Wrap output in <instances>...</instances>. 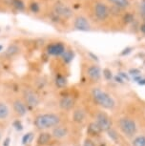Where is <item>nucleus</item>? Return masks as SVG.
I'll list each match as a JSON object with an SVG mask.
<instances>
[{
    "mask_svg": "<svg viewBox=\"0 0 145 146\" xmlns=\"http://www.w3.org/2000/svg\"><path fill=\"white\" fill-rule=\"evenodd\" d=\"M89 131L90 132H92L93 134L95 135V134H97V133H99V132H101V130L99 128H98V126L97 125V123L95 122H93L90 124L89 126Z\"/></svg>",
    "mask_w": 145,
    "mask_h": 146,
    "instance_id": "4be33fe9",
    "label": "nucleus"
},
{
    "mask_svg": "<svg viewBox=\"0 0 145 146\" xmlns=\"http://www.w3.org/2000/svg\"><path fill=\"white\" fill-rule=\"evenodd\" d=\"M132 146H145V136H138L133 139Z\"/></svg>",
    "mask_w": 145,
    "mask_h": 146,
    "instance_id": "6ab92c4d",
    "label": "nucleus"
},
{
    "mask_svg": "<svg viewBox=\"0 0 145 146\" xmlns=\"http://www.w3.org/2000/svg\"><path fill=\"white\" fill-rule=\"evenodd\" d=\"M56 86L59 88H63L67 85V79L62 76H58L56 79Z\"/></svg>",
    "mask_w": 145,
    "mask_h": 146,
    "instance_id": "aec40b11",
    "label": "nucleus"
},
{
    "mask_svg": "<svg viewBox=\"0 0 145 146\" xmlns=\"http://www.w3.org/2000/svg\"><path fill=\"white\" fill-rule=\"evenodd\" d=\"M10 109L6 103L0 102V119H6L9 117Z\"/></svg>",
    "mask_w": 145,
    "mask_h": 146,
    "instance_id": "a211bd4d",
    "label": "nucleus"
},
{
    "mask_svg": "<svg viewBox=\"0 0 145 146\" xmlns=\"http://www.w3.org/2000/svg\"><path fill=\"white\" fill-rule=\"evenodd\" d=\"M61 118L57 114L54 113H46L37 115L34 120L35 126L40 130H47V129L54 128L60 124Z\"/></svg>",
    "mask_w": 145,
    "mask_h": 146,
    "instance_id": "7ed1b4c3",
    "label": "nucleus"
},
{
    "mask_svg": "<svg viewBox=\"0 0 145 146\" xmlns=\"http://www.w3.org/2000/svg\"><path fill=\"white\" fill-rule=\"evenodd\" d=\"M72 26L73 29L78 31H91L94 26L86 17V15L81 12H76L72 21Z\"/></svg>",
    "mask_w": 145,
    "mask_h": 146,
    "instance_id": "0eeeda50",
    "label": "nucleus"
},
{
    "mask_svg": "<svg viewBox=\"0 0 145 146\" xmlns=\"http://www.w3.org/2000/svg\"><path fill=\"white\" fill-rule=\"evenodd\" d=\"M86 114L85 111L81 108H76L75 109V111L73 113V119L76 123H82L85 120Z\"/></svg>",
    "mask_w": 145,
    "mask_h": 146,
    "instance_id": "dca6fc26",
    "label": "nucleus"
},
{
    "mask_svg": "<svg viewBox=\"0 0 145 146\" xmlns=\"http://www.w3.org/2000/svg\"><path fill=\"white\" fill-rule=\"evenodd\" d=\"M95 122L101 131H109L112 129V119L104 112H97L95 117Z\"/></svg>",
    "mask_w": 145,
    "mask_h": 146,
    "instance_id": "6e6552de",
    "label": "nucleus"
},
{
    "mask_svg": "<svg viewBox=\"0 0 145 146\" xmlns=\"http://www.w3.org/2000/svg\"><path fill=\"white\" fill-rule=\"evenodd\" d=\"M13 110H15V112L18 115H26V113H27V107H26V103L25 102L21 101L20 100H16L13 101Z\"/></svg>",
    "mask_w": 145,
    "mask_h": 146,
    "instance_id": "2eb2a0df",
    "label": "nucleus"
},
{
    "mask_svg": "<svg viewBox=\"0 0 145 146\" xmlns=\"http://www.w3.org/2000/svg\"><path fill=\"white\" fill-rule=\"evenodd\" d=\"M9 10V4L7 3L6 0H0V13L7 12Z\"/></svg>",
    "mask_w": 145,
    "mask_h": 146,
    "instance_id": "5701e85b",
    "label": "nucleus"
},
{
    "mask_svg": "<svg viewBox=\"0 0 145 146\" xmlns=\"http://www.w3.org/2000/svg\"><path fill=\"white\" fill-rule=\"evenodd\" d=\"M23 98L25 100V103L28 106L31 107H36L39 104V96L37 94L32 91V89H25L23 92Z\"/></svg>",
    "mask_w": 145,
    "mask_h": 146,
    "instance_id": "1a4fd4ad",
    "label": "nucleus"
},
{
    "mask_svg": "<svg viewBox=\"0 0 145 146\" xmlns=\"http://www.w3.org/2000/svg\"><path fill=\"white\" fill-rule=\"evenodd\" d=\"M133 15L141 22H145V0H134Z\"/></svg>",
    "mask_w": 145,
    "mask_h": 146,
    "instance_id": "9d476101",
    "label": "nucleus"
},
{
    "mask_svg": "<svg viewBox=\"0 0 145 146\" xmlns=\"http://www.w3.org/2000/svg\"><path fill=\"white\" fill-rule=\"evenodd\" d=\"M80 12L86 15L94 27L107 28L117 23L126 15L119 13L105 0H81Z\"/></svg>",
    "mask_w": 145,
    "mask_h": 146,
    "instance_id": "f257e3e1",
    "label": "nucleus"
},
{
    "mask_svg": "<svg viewBox=\"0 0 145 146\" xmlns=\"http://www.w3.org/2000/svg\"><path fill=\"white\" fill-rule=\"evenodd\" d=\"M83 146H95V144L91 139H86L85 140H84Z\"/></svg>",
    "mask_w": 145,
    "mask_h": 146,
    "instance_id": "b1692460",
    "label": "nucleus"
},
{
    "mask_svg": "<svg viewBox=\"0 0 145 146\" xmlns=\"http://www.w3.org/2000/svg\"><path fill=\"white\" fill-rule=\"evenodd\" d=\"M68 135H69L68 128L65 125H61V124H58L56 127H54L53 132H52V136L56 139H63Z\"/></svg>",
    "mask_w": 145,
    "mask_h": 146,
    "instance_id": "f8f14e48",
    "label": "nucleus"
},
{
    "mask_svg": "<svg viewBox=\"0 0 145 146\" xmlns=\"http://www.w3.org/2000/svg\"><path fill=\"white\" fill-rule=\"evenodd\" d=\"M31 137V134H27L26 136L23 137V143H24V144H26V143L29 141V137Z\"/></svg>",
    "mask_w": 145,
    "mask_h": 146,
    "instance_id": "393cba45",
    "label": "nucleus"
},
{
    "mask_svg": "<svg viewBox=\"0 0 145 146\" xmlns=\"http://www.w3.org/2000/svg\"><path fill=\"white\" fill-rule=\"evenodd\" d=\"M0 66H1V65H0Z\"/></svg>",
    "mask_w": 145,
    "mask_h": 146,
    "instance_id": "cd10ccee",
    "label": "nucleus"
},
{
    "mask_svg": "<svg viewBox=\"0 0 145 146\" xmlns=\"http://www.w3.org/2000/svg\"><path fill=\"white\" fill-rule=\"evenodd\" d=\"M117 13L121 15H133L134 0H105Z\"/></svg>",
    "mask_w": 145,
    "mask_h": 146,
    "instance_id": "39448f33",
    "label": "nucleus"
},
{
    "mask_svg": "<svg viewBox=\"0 0 145 146\" xmlns=\"http://www.w3.org/2000/svg\"><path fill=\"white\" fill-rule=\"evenodd\" d=\"M117 124H119V130L126 137H133L136 136V131H138V127H136V121L134 120L133 118L128 117H121V118H119Z\"/></svg>",
    "mask_w": 145,
    "mask_h": 146,
    "instance_id": "423d86ee",
    "label": "nucleus"
},
{
    "mask_svg": "<svg viewBox=\"0 0 145 146\" xmlns=\"http://www.w3.org/2000/svg\"><path fill=\"white\" fill-rule=\"evenodd\" d=\"M0 139H1V133H0Z\"/></svg>",
    "mask_w": 145,
    "mask_h": 146,
    "instance_id": "bb28decb",
    "label": "nucleus"
},
{
    "mask_svg": "<svg viewBox=\"0 0 145 146\" xmlns=\"http://www.w3.org/2000/svg\"><path fill=\"white\" fill-rule=\"evenodd\" d=\"M16 53H18V47L15 45L10 46L6 51V54L8 56H12L13 54H15Z\"/></svg>",
    "mask_w": 145,
    "mask_h": 146,
    "instance_id": "412c9836",
    "label": "nucleus"
},
{
    "mask_svg": "<svg viewBox=\"0 0 145 146\" xmlns=\"http://www.w3.org/2000/svg\"><path fill=\"white\" fill-rule=\"evenodd\" d=\"M75 106V100L71 96H66L60 98L59 100V107L62 110H71L73 109V107Z\"/></svg>",
    "mask_w": 145,
    "mask_h": 146,
    "instance_id": "ddd939ff",
    "label": "nucleus"
},
{
    "mask_svg": "<svg viewBox=\"0 0 145 146\" xmlns=\"http://www.w3.org/2000/svg\"><path fill=\"white\" fill-rule=\"evenodd\" d=\"M52 134L47 133V132H43L41 133L37 137V142L39 145H46L48 143H50V141L52 140Z\"/></svg>",
    "mask_w": 145,
    "mask_h": 146,
    "instance_id": "f3484780",
    "label": "nucleus"
},
{
    "mask_svg": "<svg viewBox=\"0 0 145 146\" xmlns=\"http://www.w3.org/2000/svg\"><path fill=\"white\" fill-rule=\"evenodd\" d=\"M92 98L95 103L104 109L113 110L116 107V101L114 98L100 88H94L92 90Z\"/></svg>",
    "mask_w": 145,
    "mask_h": 146,
    "instance_id": "20e7f679",
    "label": "nucleus"
},
{
    "mask_svg": "<svg viewBox=\"0 0 145 146\" xmlns=\"http://www.w3.org/2000/svg\"><path fill=\"white\" fill-rule=\"evenodd\" d=\"M46 3H50V2H56V1H60V0H43Z\"/></svg>",
    "mask_w": 145,
    "mask_h": 146,
    "instance_id": "a878e982",
    "label": "nucleus"
},
{
    "mask_svg": "<svg viewBox=\"0 0 145 146\" xmlns=\"http://www.w3.org/2000/svg\"><path fill=\"white\" fill-rule=\"evenodd\" d=\"M69 1L70 0H60L47 3L45 16L58 23H72L76 12Z\"/></svg>",
    "mask_w": 145,
    "mask_h": 146,
    "instance_id": "f03ea898",
    "label": "nucleus"
},
{
    "mask_svg": "<svg viewBox=\"0 0 145 146\" xmlns=\"http://www.w3.org/2000/svg\"><path fill=\"white\" fill-rule=\"evenodd\" d=\"M48 52L49 54H54V56H60V54H64L65 52V47L62 43H54L51 44L48 47Z\"/></svg>",
    "mask_w": 145,
    "mask_h": 146,
    "instance_id": "4468645a",
    "label": "nucleus"
},
{
    "mask_svg": "<svg viewBox=\"0 0 145 146\" xmlns=\"http://www.w3.org/2000/svg\"><path fill=\"white\" fill-rule=\"evenodd\" d=\"M86 75L90 80L97 82L101 78V70L99 66L97 64H90L86 68Z\"/></svg>",
    "mask_w": 145,
    "mask_h": 146,
    "instance_id": "9b49d317",
    "label": "nucleus"
}]
</instances>
